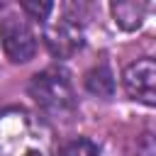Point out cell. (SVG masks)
Returning a JSON list of instances; mask_svg holds the SVG:
<instances>
[{
  "instance_id": "cell-8",
  "label": "cell",
  "mask_w": 156,
  "mask_h": 156,
  "mask_svg": "<svg viewBox=\"0 0 156 156\" xmlns=\"http://www.w3.org/2000/svg\"><path fill=\"white\" fill-rule=\"evenodd\" d=\"M61 156H98V146L85 139V136H78V139H71L63 149H61Z\"/></svg>"
},
{
  "instance_id": "cell-10",
  "label": "cell",
  "mask_w": 156,
  "mask_h": 156,
  "mask_svg": "<svg viewBox=\"0 0 156 156\" xmlns=\"http://www.w3.org/2000/svg\"><path fill=\"white\" fill-rule=\"evenodd\" d=\"M134 156H156V136L154 134H141L136 141V154Z\"/></svg>"
},
{
  "instance_id": "cell-2",
  "label": "cell",
  "mask_w": 156,
  "mask_h": 156,
  "mask_svg": "<svg viewBox=\"0 0 156 156\" xmlns=\"http://www.w3.org/2000/svg\"><path fill=\"white\" fill-rule=\"evenodd\" d=\"M29 95L34 102L54 117H71L76 110V93L68 73L58 66L44 68L29 80Z\"/></svg>"
},
{
  "instance_id": "cell-3",
  "label": "cell",
  "mask_w": 156,
  "mask_h": 156,
  "mask_svg": "<svg viewBox=\"0 0 156 156\" xmlns=\"http://www.w3.org/2000/svg\"><path fill=\"white\" fill-rule=\"evenodd\" d=\"M44 41L56 58H71L83 46V22L73 5H66L58 17L44 22Z\"/></svg>"
},
{
  "instance_id": "cell-4",
  "label": "cell",
  "mask_w": 156,
  "mask_h": 156,
  "mask_svg": "<svg viewBox=\"0 0 156 156\" xmlns=\"http://www.w3.org/2000/svg\"><path fill=\"white\" fill-rule=\"evenodd\" d=\"M0 41L5 56L12 63H27L37 54V37L27 20L20 15H5L0 20Z\"/></svg>"
},
{
  "instance_id": "cell-7",
  "label": "cell",
  "mask_w": 156,
  "mask_h": 156,
  "mask_svg": "<svg viewBox=\"0 0 156 156\" xmlns=\"http://www.w3.org/2000/svg\"><path fill=\"white\" fill-rule=\"evenodd\" d=\"M85 88L98 98H112L115 95V76H112V71L105 63L90 68L85 73Z\"/></svg>"
},
{
  "instance_id": "cell-5",
  "label": "cell",
  "mask_w": 156,
  "mask_h": 156,
  "mask_svg": "<svg viewBox=\"0 0 156 156\" xmlns=\"http://www.w3.org/2000/svg\"><path fill=\"white\" fill-rule=\"evenodd\" d=\"M124 93L141 105L156 107V58H136L122 73Z\"/></svg>"
},
{
  "instance_id": "cell-1",
  "label": "cell",
  "mask_w": 156,
  "mask_h": 156,
  "mask_svg": "<svg viewBox=\"0 0 156 156\" xmlns=\"http://www.w3.org/2000/svg\"><path fill=\"white\" fill-rule=\"evenodd\" d=\"M0 156H54L49 124L24 107L0 110Z\"/></svg>"
},
{
  "instance_id": "cell-6",
  "label": "cell",
  "mask_w": 156,
  "mask_h": 156,
  "mask_svg": "<svg viewBox=\"0 0 156 156\" xmlns=\"http://www.w3.org/2000/svg\"><path fill=\"white\" fill-rule=\"evenodd\" d=\"M110 10H112V17H115V24L119 29H124V32L139 29L141 22H144V15H146V5L144 2H134V0L112 2Z\"/></svg>"
},
{
  "instance_id": "cell-9",
  "label": "cell",
  "mask_w": 156,
  "mask_h": 156,
  "mask_svg": "<svg viewBox=\"0 0 156 156\" xmlns=\"http://www.w3.org/2000/svg\"><path fill=\"white\" fill-rule=\"evenodd\" d=\"M22 10H24L29 17L46 22L49 15L54 12V2H22Z\"/></svg>"
}]
</instances>
